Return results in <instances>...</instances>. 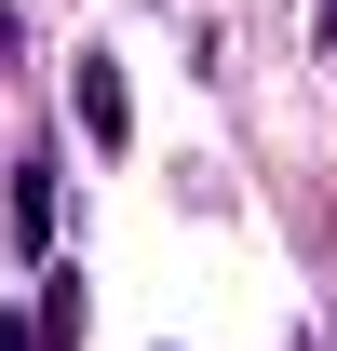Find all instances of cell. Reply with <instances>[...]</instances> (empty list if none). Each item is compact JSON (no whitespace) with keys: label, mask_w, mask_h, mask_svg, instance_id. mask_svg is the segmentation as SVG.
<instances>
[{"label":"cell","mask_w":337,"mask_h":351,"mask_svg":"<svg viewBox=\"0 0 337 351\" xmlns=\"http://www.w3.org/2000/svg\"><path fill=\"white\" fill-rule=\"evenodd\" d=\"M68 95H82V135H95V149H135V82L108 68V54H82V68H68Z\"/></svg>","instance_id":"obj_1"},{"label":"cell","mask_w":337,"mask_h":351,"mask_svg":"<svg viewBox=\"0 0 337 351\" xmlns=\"http://www.w3.org/2000/svg\"><path fill=\"white\" fill-rule=\"evenodd\" d=\"M54 189H68V162L27 149V162H14V257H54Z\"/></svg>","instance_id":"obj_2"},{"label":"cell","mask_w":337,"mask_h":351,"mask_svg":"<svg viewBox=\"0 0 337 351\" xmlns=\"http://www.w3.org/2000/svg\"><path fill=\"white\" fill-rule=\"evenodd\" d=\"M27 324H41V351H82V270H41V311Z\"/></svg>","instance_id":"obj_3"},{"label":"cell","mask_w":337,"mask_h":351,"mask_svg":"<svg viewBox=\"0 0 337 351\" xmlns=\"http://www.w3.org/2000/svg\"><path fill=\"white\" fill-rule=\"evenodd\" d=\"M0 351H41V324H27V311H0Z\"/></svg>","instance_id":"obj_4"},{"label":"cell","mask_w":337,"mask_h":351,"mask_svg":"<svg viewBox=\"0 0 337 351\" xmlns=\"http://www.w3.org/2000/svg\"><path fill=\"white\" fill-rule=\"evenodd\" d=\"M0 54H27V14H14V0H0Z\"/></svg>","instance_id":"obj_5"},{"label":"cell","mask_w":337,"mask_h":351,"mask_svg":"<svg viewBox=\"0 0 337 351\" xmlns=\"http://www.w3.org/2000/svg\"><path fill=\"white\" fill-rule=\"evenodd\" d=\"M310 41H324V68H337V0H324V27H310Z\"/></svg>","instance_id":"obj_6"}]
</instances>
